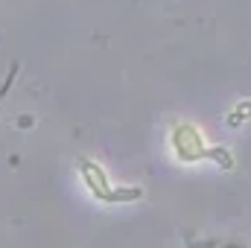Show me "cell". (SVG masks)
Wrapping results in <instances>:
<instances>
[{"label":"cell","instance_id":"obj_3","mask_svg":"<svg viewBox=\"0 0 251 248\" xmlns=\"http://www.w3.org/2000/svg\"><path fill=\"white\" fill-rule=\"evenodd\" d=\"M207 161L219 164L222 170H234V155H231L225 146H210V158H207Z\"/></svg>","mask_w":251,"mask_h":248},{"label":"cell","instance_id":"obj_2","mask_svg":"<svg viewBox=\"0 0 251 248\" xmlns=\"http://www.w3.org/2000/svg\"><path fill=\"white\" fill-rule=\"evenodd\" d=\"M170 146H173V155L181 161V164H199V161H207L210 158V143L204 140L201 128L193 123H176L170 131Z\"/></svg>","mask_w":251,"mask_h":248},{"label":"cell","instance_id":"obj_1","mask_svg":"<svg viewBox=\"0 0 251 248\" xmlns=\"http://www.w3.org/2000/svg\"><path fill=\"white\" fill-rule=\"evenodd\" d=\"M76 170H79V178L85 190L102 201V204H126V201H140L143 198V190L140 187H120L111 184L108 173L102 170V164H97L94 158H79L76 161Z\"/></svg>","mask_w":251,"mask_h":248},{"label":"cell","instance_id":"obj_4","mask_svg":"<svg viewBox=\"0 0 251 248\" xmlns=\"http://www.w3.org/2000/svg\"><path fill=\"white\" fill-rule=\"evenodd\" d=\"M240 120L246 123V120H251V102L246 99V102H240L237 105V111L231 114V125H240Z\"/></svg>","mask_w":251,"mask_h":248}]
</instances>
